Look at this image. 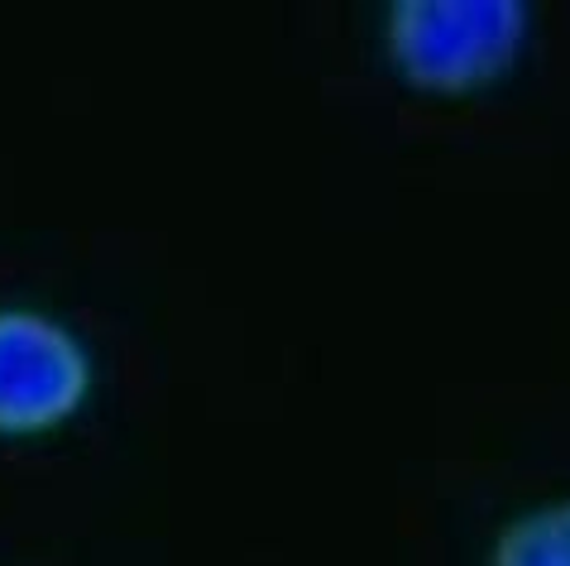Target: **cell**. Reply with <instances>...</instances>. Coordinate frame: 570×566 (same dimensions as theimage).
<instances>
[{
    "label": "cell",
    "mask_w": 570,
    "mask_h": 566,
    "mask_svg": "<svg viewBox=\"0 0 570 566\" xmlns=\"http://www.w3.org/2000/svg\"><path fill=\"white\" fill-rule=\"evenodd\" d=\"M528 20L522 0H399L384 20V49L407 87L470 97L513 72Z\"/></svg>",
    "instance_id": "6da1fadb"
},
{
    "label": "cell",
    "mask_w": 570,
    "mask_h": 566,
    "mask_svg": "<svg viewBox=\"0 0 570 566\" xmlns=\"http://www.w3.org/2000/svg\"><path fill=\"white\" fill-rule=\"evenodd\" d=\"M489 566H570V499L518 514L494 538Z\"/></svg>",
    "instance_id": "3957f363"
},
{
    "label": "cell",
    "mask_w": 570,
    "mask_h": 566,
    "mask_svg": "<svg viewBox=\"0 0 570 566\" xmlns=\"http://www.w3.org/2000/svg\"><path fill=\"white\" fill-rule=\"evenodd\" d=\"M97 384L87 345L39 308H0V437H49Z\"/></svg>",
    "instance_id": "7a4b0ae2"
}]
</instances>
